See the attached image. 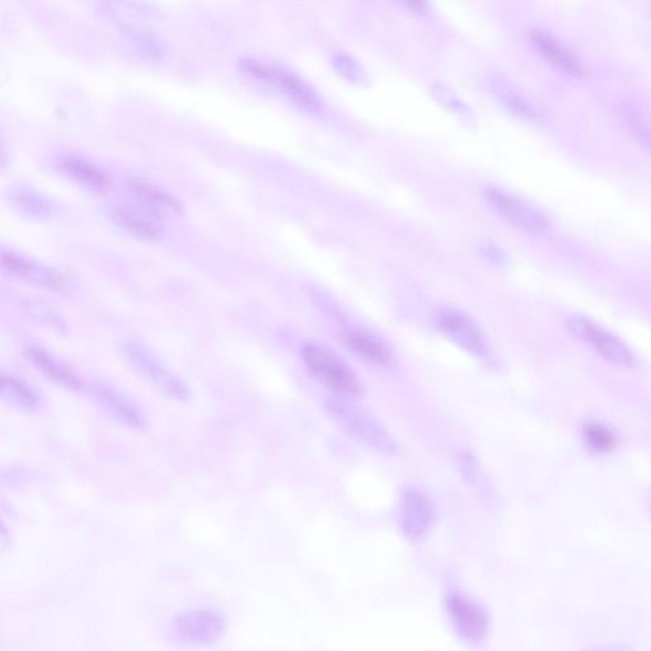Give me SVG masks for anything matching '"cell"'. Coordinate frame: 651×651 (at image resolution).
I'll return each instance as SVG.
<instances>
[{
  "instance_id": "obj_1",
  "label": "cell",
  "mask_w": 651,
  "mask_h": 651,
  "mask_svg": "<svg viewBox=\"0 0 651 651\" xmlns=\"http://www.w3.org/2000/svg\"><path fill=\"white\" fill-rule=\"evenodd\" d=\"M307 371L316 381L345 400H358L363 395L362 383L348 363L325 345L307 343L301 350Z\"/></svg>"
},
{
  "instance_id": "obj_2",
  "label": "cell",
  "mask_w": 651,
  "mask_h": 651,
  "mask_svg": "<svg viewBox=\"0 0 651 651\" xmlns=\"http://www.w3.org/2000/svg\"><path fill=\"white\" fill-rule=\"evenodd\" d=\"M121 355L129 367L172 400L186 402L190 400L191 392L187 383L179 374L168 368L165 362L149 346L139 340H126L121 344Z\"/></svg>"
},
{
  "instance_id": "obj_3",
  "label": "cell",
  "mask_w": 651,
  "mask_h": 651,
  "mask_svg": "<svg viewBox=\"0 0 651 651\" xmlns=\"http://www.w3.org/2000/svg\"><path fill=\"white\" fill-rule=\"evenodd\" d=\"M325 406L331 418L350 434L369 448L381 454L396 452V442L388 430L368 412L360 410L345 398L331 396L326 398Z\"/></svg>"
},
{
  "instance_id": "obj_4",
  "label": "cell",
  "mask_w": 651,
  "mask_h": 651,
  "mask_svg": "<svg viewBox=\"0 0 651 651\" xmlns=\"http://www.w3.org/2000/svg\"><path fill=\"white\" fill-rule=\"evenodd\" d=\"M238 67L247 77L271 84L299 109L308 112H318L322 109L323 101L315 88L309 86L292 70L252 58L241 59Z\"/></svg>"
},
{
  "instance_id": "obj_5",
  "label": "cell",
  "mask_w": 651,
  "mask_h": 651,
  "mask_svg": "<svg viewBox=\"0 0 651 651\" xmlns=\"http://www.w3.org/2000/svg\"><path fill=\"white\" fill-rule=\"evenodd\" d=\"M0 274L28 287L56 294H67L73 287L69 276L62 270L3 245H0Z\"/></svg>"
},
{
  "instance_id": "obj_6",
  "label": "cell",
  "mask_w": 651,
  "mask_h": 651,
  "mask_svg": "<svg viewBox=\"0 0 651 651\" xmlns=\"http://www.w3.org/2000/svg\"><path fill=\"white\" fill-rule=\"evenodd\" d=\"M226 630V617L212 608L182 612L173 618L170 626L171 639L186 648H204L218 643Z\"/></svg>"
},
{
  "instance_id": "obj_7",
  "label": "cell",
  "mask_w": 651,
  "mask_h": 651,
  "mask_svg": "<svg viewBox=\"0 0 651 651\" xmlns=\"http://www.w3.org/2000/svg\"><path fill=\"white\" fill-rule=\"evenodd\" d=\"M566 327L571 335L583 343L592 346L608 363L622 368H635L638 360L624 341L618 339L612 332L604 330L597 323L584 316H571L566 321Z\"/></svg>"
},
{
  "instance_id": "obj_8",
  "label": "cell",
  "mask_w": 651,
  "mask_h": 651,
  "mask_svg": "<svg viewBox=\"0 0 651 651\" xmlns=\"http://www.w3.org/2000/svg\"><path fill=\"white\" fill-rule=\"evenodd\" d=\"M482 194L496 213L524 231L537 234V236H542L550 231L551 222L547 215L513 192L498 186L487 185Z\"/></svg>"
},
{
  "instance_id": "obj_9",
  "label": "cell",
  "mask_w": 651,
  "mask_h": 651,
  "mask_svg": "<svg viewBox=\"0 0 651 651\" xmlns=\"http://www.w3.org/2000/svg\"><path fill=\"white\" fill-rule=\"evenodd\" d=\"M438 329L448 337L452 343L473 355V357L487 360L491 357V349L487 343L484 332L479 325L465 312L456 308L440 309L437 313Z\"/></svg>"
},
{
  "instance_id": "obj_10",
  "label": "cell",
  "mask_w": 651,
  "mask_h": 651,
  "mask_svg": "<svg viewBox=\"0 0 651 651\" xmlns=\"http://www.w3.org/2000/svg\"><path fill=\"white\" fill-rule=\"evenodd\" d=\"M3 198L21 217L37 222H54L64 214L59 201L26 182L8 185L3 191Z\"/></svg>"
},
{
  "instance_id": "obj_11",
  "label": "cell",
  "mask_w": 651,
  "mask_h": 651,
  "mask_svg": "<svg viewBox=\"0 0 651 651\" xmlns=\"http://www.w3.org/2000/svg\"><path fill=\"white\" fill-rule=\"evenodd\" d=\"M451 624L462 640L470 644L484 641L489 631V616L480 603L462 593H451L446 601Z\"/></svg>"
},
{
  "instance_id": "obj_12",
  "label": "cell",
  "mask_w": 651,
  "mask_h": 651,
  "mask_svg": "<svg viewBox=\"0 0 651 651\" xmlns=\"http://www.w3.org/2000/svg\"><path fill=\"white\" fill-rule=\"evenodd\" d=\"M22 355L42 377L63 390L73 393L87 390V384L79 373L44 346L25 344L22 346Z\"/></svg>"
},
{
  "instance_id": "obj_13",
  "label": "cell",
  "mask_w": 651,
  "mask_h": 651,
  "mask_svg": "<svg viewBox=\"0 0 651 651\" xmlns=\"http://www.w3.org/2000/svg\"><path fill=\"white\" fill-rule=\"evenodd\" d=\"M91 395L95 398L96 404L101 407L105 414L114 419L116 423L124 425L131 430H144L147 426V419L142 409L135 404L124 392L117 390L105 382H93Z\"/></svg>"
},
{
  "instance_id": "obj_14",
  "label": "cell",
  "mask_w": 651,
  "mask_h": 651,
  "mask_svg": "<svg viewBox=\"0 0 651 651\" xmlns=\"http://www.w3.org/2000/svg\"><path fill=\"white\" fill-rule=\"evenodd\" d=\"M400 526L411 541L428 535L434 523V505L429 496L418 489H407L400 501Z\"/></svg>"
},
{
  "instance_id": "obj_15",
  "label": "cell",
  "mask_w": 651,
  "mask_h": 651,
  "mask_svg": "<svg viewBox=\"0 0 651 651\" xmlns=\"http://www.w3.org/2000/svg\"><path fill=\"white\" fill-rule=\"evenodd\" d=\"M105 213L117 229L137 240L156 242L163 236L159 219L135 206L110 205L107 206Z\"/></svg>"
},
{
  "instance_id": "obj_16",
  "label": "cell",
  "mask_w": 651,
  "mask_h": 651,
  "mask_svg": "<svg viewBox=\"0 0 651 651\" xmlns=\"http://www.w3.org/2000/svg\"><path fill=\"white\" fill-rule=\"evenodd\" d=\"M56 167L64 177L84 190L102 191L109 186L105 168L83 154L65 152L56 158Z\"/></svg>"
},
{
  "instance_id": "obj_17",
  "label": "cell",
  "mask_w": 651,
  "mask_h": 651,
  "mask_svg": "<svg viewBox=\"0 0 651 651\" xmlns=\"http://www.w3.org/2000/svg\"><path fill=\"white\" fill-rule=\"evenodd\" d=\"M125 187L138 208L154 218L159 219L163 214L181 215L184 213V208L179 200L152 182L139 179V177H130L126 180Z\"/></svg>"
},
{
  "instance_id": "obj_18",
  "label": "cell",
  "mask_w": 651,
  "mask_h": 651,
  "mask_svg": "<svg viewBox=\"0 0 651 651\" xmlns=\"http://www.w3.org/2000/svg\"><path fill=\"white\" fill-rule=\"evenodd\" d=\"M0 402L25 414H37L44 409L45 397L25 378L0 368Z\"/></svg>"
},
{
  "instance_id": "obj_19",
  "label": "cell",
  "mask_w": 651,
  "mask_h": 651,
  "mask_svg": "<svg viewBox=\"0 0 651 651\" xmlns=\"http://www.w3.org/2000/svg\"><path fill=\"white\" fill-rule=\"evenodd\" d=\"M533 48L542 56L546 62L554 65L556 69L561 70L571 77H583L585 69L580 60L576 58L573 51L566 48L559 39L554 35L543 30H532L529 32Z\"/></svg>"
},
{
  "instance_id": "obj_20",
  "label": "cell",
  "mask_w": 651,
  "mask_h": 651,
  "mask_svg": "<svg viewBox=\"0 0 651 651\" xmlns=\"http://www.w3.org/2000/svg\"><path fill=\"white\" fill-rule=\"evenodd\" d=\"M344 340L348 349L362 362L376 368H388L392 363L390 350L373 332L359 329L345 331Z\"/></svg>"
},
{
  "instance_id": "obj_21",
  "label": "cell",
  "mask_w": 651,
  "mask_h": 651,
  "mask_svg": "<svg viewBox=\"0 0 651 651\" xmlns=\"http://www.w3.org/2000/svg\"><path fill=\"white\" fill-rule=\"evenodd\" d=\"M493 95L498 98L501 105L515 116L533 123H540L543 120V112L528 98L522 95L512 84L495 79L490 84Z\"/></svg>"
},
{
  "instance_id": "obj_22",
  "label": "cell",
  "mask_w": 651,
  "mask_h": 651,
  "mask_svg": "<svg viewBox=\"0 0 651 651\" xmlns=\"http://www.w3.org/2000/svg\"><path fill=\"white\" fill-rule=\"evenodd\" d=\"M18 307L28 320L46 327L58 334H67L69 325L62 313L48 302L34 297H22L17 301Z\"/></svg>"
},
{
  "instance_id": "obj_23",
  "label": "cell",
  "mask_w": 651,
  "mask_h": 651,
  "mask_svg": "<svg viewBox=\"0 0 651 651\" xmlns=\"http://www.w3.org/2000/svg\"><path fill=\"white\" fill-rule=\"evenodd\" d=\"M121 32L126 36L134 48L147 58L159 59L163 54L162 42L151 32L137 25V23L119 22Z\"/></svg>"
},
{
  "instance_id": "obj_24",
  "label": "cell",
  "mask_w": 651,
  "mask_h": 651,
  "mask_svg": "<svg viewBox=\"0 0 651 651\" xmlns=\"http://www.w3.org/2000/svg\"><path fill=\"white\" fill-rule=\"evenodd\" d=\"M584 442L592 451L610 453L616 446L615 435L601 423H589L584 426Z\"/></svg>"
},
{
  "instance_id": "obj_25",
  "label": "cell",
  "mask_w": 651,
  "mask_h": 651,
  "mask_svg": "<svg viewBox=\"0 0 651 651\" xmlns=\"http://www.w3.org/2000/svg\"><path fill=\"white\" fill-rule=\"evenodd\" d=\"M432 93L437 98L442 105L446 106L447 109L454 112L462 119L468 121L472 120V111L468 107L467 103L462 100V98L456 93H454L451 88L447 87L443 83H434L432 86Z\"/></svg>"
},
{
  "instance_id": "obj_26",
  "label": "cell",
  "mask_w": 651,
  "mask_h": 651,
  "mask_svg": "<svg viewBox=\"0 0 651 651\" xmlns=\"http://www.w3.org/2000/svg\"><path fill=\"white\" fill-rule=\"evenodd\" d=\"M332 65L341 77L348 79L349 82L363 83L367 81V74H365L362 65L357 60L345 53H337L332 56Z\"/></svg>"
},
{
  "instance_id": "obj_27",
  "label": "cell",
  "mask_w": 651,
  "mask_h": 651,
  "mask_svg": "<svg viewBox=\"0 0 651 651\" xmlns=\"http://www.w3.org/2000/svg\"><path fill=\"white\" fill-rule=\"evenodd\" d=\"M480 251L487 261L493 262L495 265L503 266L508 264L507 252L493 242L486 241L481 243Z\"/></svg>"
},
{
  "instance_id": "obj_28",
  "label": "cell",
  "mask_w": 651,
  "mask_h": 651,
  "mask_svg": "<svg viewBox=\"0 0 651 651\" xmlns=\"http://www.w3.org/2000/svg\"><path fill=\"white\" fill-rule=\"evenodd\" d=\"M458 462H460L458 465H460L462 475L467 481L472 482L479 479V466H477L476 458L471 453L460 454Z\"/></svg>"
},
{
  "instance_id": "obj_29",
  "label": "cell",
  "mask_w": 651,
  "mask_h": 651,
  "mask_svg": "<svg viewBox=\"0 0 651 651\" xmlns=\"http://www.w3.org/2000/svg\"><path fill=\"white\" fill-rule=\"evenodd\" d=\"M12 536L8 527L0 519V551H6L11 546Z\"/></svg>"
},
{
  "instance_id": "obj_30",
  "label": "cell",
  "mask_w": 651,
  "mask_h": 651,
  "mask_svg": "<svg viewBox=\"0 0 651 651\" xmlns=\"http://www.w3.org/2000/svg\"><path fill=\"white\" fill-rule=\"evenodd\" d=\"M404 6L409 9L410 12L416 14H425L430 11V4L426 2H405Z\"/></svg>"
},
{
  "instance_id": "obj_31",
  "label": "cell",
  "mask_w": 651,
  "mask_h": 651,
  "mask_svg": "<svg viewBox=\"0 0 651 651\" xmlns=\"http://www.w3.org/2000/svg\"><path fill=\"white\" fill-rule=\"evenodd\" d=\"M8 166H9V154H8L7 145L6 143H4L2 135H0V172L6 171Z\"/></svg>"
},
{
  "instance_id": "obj_32",
  "label": "cell",
  "mask_w": 651,
  "mask_h": 651,
  "mask_svg": "<svg viewBox=\"0 0 651 651\" xmlns=\"http://www.w3.org/2000/svg\"><path fill=\"white\" fill-rule=\"evenodd\" d=\"M598 651H616V650H598Z\"/></svg>"
}]
</instances>
